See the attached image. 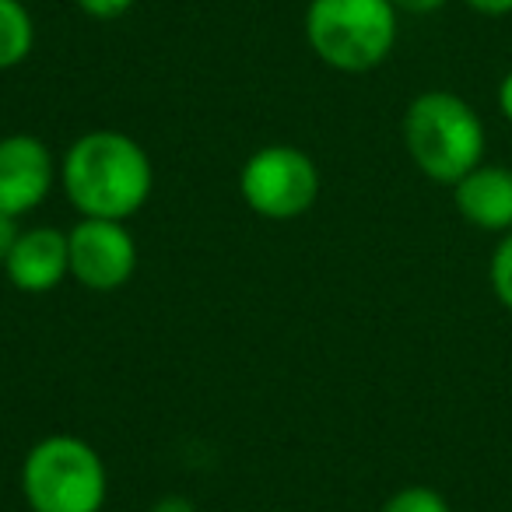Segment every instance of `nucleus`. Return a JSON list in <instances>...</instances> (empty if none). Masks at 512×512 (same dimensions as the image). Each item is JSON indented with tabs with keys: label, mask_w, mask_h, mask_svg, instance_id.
Returning <instances> with one entry per match:
<instances>
[{
	"label": "nucleus",
	"mask_w": 512,
	"mask_h": 512,
	"mask_svg": "<svg viewBox=\"0 0 512 512\" xmlns=\"http://www.w3.org/2000/svg\"><path fill=\"white\" fill-rule=\"evenodd\" d=\"M306 39L327 67L365 74L379 67L397 43V8L390 0H313Z\"/></svg>",
	"instance_id": "3"
},
{
	"label": "nucleus",
	"mask_w": 512,
	"mask_h": 512,
	"mask_svg": "<svg viewBox=\"0 0 512 512\" xmlns=\"http://www.w3.org/2000/svg\"><path fill=\"white\" fill-rule=\"evenodd\" d=\"M397 11H407V15H432V11H439L446 0H390Z\"/></svg>",
	"instance_id": "16"
},
{
	"label": "nucleus",
	"mask_w": 512,
	"mask_h": 512,
	"mask_svg": "<svg viewBox=\"0 0 512 512\" xmlns=\"http://www.w3.org/2000/svg\"><path fill=\"white\" fill-rule=\"evenodd\" d=\"M379 512H449V502L435 488L411 484V488H400L397 495L386 498Z\"/></svg>",
	"instance_id": "11"
},
{
	"label": "nucleus",
	"mask_w": 512,
	"mask_h": 512,
	"mask_svg": "<svg viewBox=\"0 0 512 512\" xmlns=\"http://www.w3.org/2000/svg\"><path fill=\"white\" fill-rule=\"evenodd\" d=\"M36 46V25L22 0H0V71L25 64Z\"/></svg>",
	"instance_id": "10"
},
{
	"label": "nucleus",
	"mask_w": 512,
	"mask_h": 512,
	"mask_svg": "<svg viewBox=\"0 0 512 512\" xmlns=\"http://www.w3.org/2000/svg\"><path fill=\"white\" fill-rule=\"evenodd\" d=\"M60 183L85 218L127 221L151 197L155 169L141 144L120 130H92L67 148Z\"/></svg>",
	"instance_id": "1"
},
{
	"label": "nucleus",
	"mask_w": 512,
	"mask_h": 512,
	"mask_svg": "<svg viewBox=\"0 0 512 512\" xmlns=\"http://www.w3.org/2000/svg\"><path fill=\"white\" fill-rule=\"evenodd\" d=\"M18 235H22V228H18V218L8 211H0V267L8 264L11 249H15Z\"/></svg>",
	"instance_id": "14"
},
{
	"label": "nucleus",
	"mask_w": 512,
	"mask_h": 512,
	"mask_svg": "<svg viewBox=\"0 0 512 512\" xmlns=\"http://www.w3.org/2000/svg\"><path fill=\"white\" fill-rule=\"evenodd\" d=\"M151 512H197V505H193L190 498H183V495H165V498H158V502L151 505Z\"/></svg>",
	"instance_id": "17"
},
{
	"label": "nucleus",
	"mask_w": 512,
	"mask_h": 512,
	"mask_svg": "<svg viewBox=\"0 0 512 512\" xmlns=\"http://www.w3.org/2000/svg\"><path fill=\"white\" fill-rule=\"evenodd\" d=\"M239 193L260 218L292 221L320 197V172L306 151L292 144H267L253 151L239 172Z\"/></svg>",
	"instance_id": "5"
},
{
	"label": "nucleus",
	"mask_w": 512,
	"mask_h": 512,
	"mask_svg": "<svg viewBox=\"0 0 512 512\" xmlns=\"http://www.w3.org/2000/svg\"><path fill=\"white\" fill-rule=\"evenodd\" d=\"M57 183L53 151L32 134H11L0 141V211L22 214L36 211Z\"/></svg>",
	"instance_id": "7"
},
{
	"label": "nucleus",
	"mask_w": 512,
	"mask_h": 512,
	"mask_svg": "<svg viewBox=\"0 0 512 512\" xmlns=\"http://www.w3.org/2000/svg\"><path fill=\"white\" fill-rule=\"evenodd\" d=\"M498 106H502L505 120L512 123V71L502 78V88H498Z\"/></svg>",
	"instance_id": "18"
},
{
	"label": "nucleus",
	"mask_w": 512,
	"mask_h": 512,
	"mask_svg": "<svg viewBox=\"0 0 512 512\" xmlns=\"http://www.w3.org/2000/svg\"><path fill=\"white\" fill-rule=\"evenodd\" d=\"M71 253V278H78L88 292H116L137 271V242L123 221L81 218L67 232Z\"/></svg>",
	"instance_id": "6"
},
{
	"label": "nucleus",
	"mask_w": 512,
	"mask_h": 512,
	"mask_svg": "<svg viewBox=\"0 0 512 512\" xmlns=\"http://www.w3.org/2000/svg\"><path fill=\"white\" fill-rule=\"evenodd\" d=\"M8 281L18 292L46 295L71 274V253H67V235L57 228H25L11 249Z\"/></svg>",
	"instance_id": "8"
},
{
	"label": "nucleus",
	"mask_w": 512,
	"mask_h": 512,
	"mask_svg": "<svg viewBox=\"0 0 512 512\" xmlns=\"http://www.w3.org/2000/svg\"><path fill=\"white\" fill-rule=\"evenodd\" d=\"M74 4L92 18H120L134 8V0H74Z\"/></svg>",
	"instance_id": "13"
},
{
	"label": "nucleus",
	"mask_w": 512,
	"mask_h": 512,
	"mask_svg": "<svg viewBox=\"0 0 512 512\" xmlns=\"http://www.w3.org/2000/svg\"><path fill=\"white\" fill-rule=\"evenodd\" d=\"M467 8H474L477 15L502 18V15H512V0H467Z\"/></svg>",
	"instance_id": "15"
},
{
	"label": "nucleus",
	"mask_w": 512,
	"mask_h": 512,
	"mask_svg": "<svg viewBox=\"0 0 512 512\" xmlns=\"http://www.w3.org/2000/svg\"><path fill=\"white\" fill-rule=\"evenodd\" d=\"M404 144L428 179L456 186L484 158L481 116L460 95L425 92L407 106Z\"/></svg>",
	"instance_id": "2"
},
{
	"label": "nucleus",
	"mask_w": 512,
	"mask_h": 512,
	"mask_svg": "<svg viewBox=\"0 0 512 512\" xmlns=\"http://www.w3.org/2000/svg\"><path fill=\"white\" fill-rule=\"evenodd\" d=\"M491 288H495L498 302L505 309H512V228L498 242L495 256H491Z\"/></svg>",
	"instance_id": "12"
},
{
	"label": "nucleus",
	"mask_w": 512,
	"mask_h": 512,
	"mask_svg": "<svg viewBox=\"0 0 512 512\" xmlns=\"http://www.w3.org/2000/svg\"><path fill=\"white\" fill-rule=\"evenodd\" d=\"M453 190L456 211L470 225L484 228V232H509L512 228V169L481 162Z\"/></svg>",
	"instance_id": "9"
},
{
	"label": "nucleus",
	"mask_w": 512,
	"mask_h": 512,
	"mask_svg": "<svg viewBox=\"0 0 512 512\" xmlns=\"http://www.w3.org/2000/svg\"><path fill=\"white\" fill-rule=\"evenodd\" d=\"M22 491L32 512H102L109 474L85 439L50 435L25 456Z\"/></svg>",
	"instance_id": "4"
}]
</instances>
